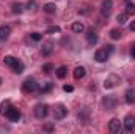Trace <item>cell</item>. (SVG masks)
I'll list each match as a JSON object with an SVG mask.
<instances>
[{
	"instance_id": "obj_7",
	"label": "cell",
	"mask_w": 135,
	"mask_h": 134,
	"mask_svg": "<svg viewBox=\"0 0 135 134\" xmlns=\"http://www.w3.org/2000/svg\"><path fill=\"white\" fill-rule=\"evenodd\" d=\"M124 129L127 131V133H131V131H134L135 129V115H126V118H124Z\"/></svg>"
},
{
	"instance_id": "obj_27",
	"label": "cell",
	"mask_w": 135,
	"mask_h": 134,
	"mask_svg": "<svg viewBox=\"0 0 135 134\" xmlns=\"http://www.w3.org/2000/svg\"><path fill=\"white\" fill-rule=\"evenodd\" d=\"M58 32H60V27H58V25H52V27H49V29H47V32H46V33L52 35V33H58Z\"/></svg>"
},
{
	"instance_id": "obj_30",
	"label": "cell",
	"mask_w": 135,
	"mask_h": 134,
	"mask_svg": "<svg viewBox=\"0 0 135 134\" xmlns=\"http://www.w3.org/2000/svg\"><path fill=\"white\" fill-rule=\"evenodd\" d=\"M63 90H65V92H72V90H74V87H72V85H65V87H63Z\"/></svg>"
},
{
	"instance_id": "obj_6",
	"label": "cell",
	"mask_w": 135,
	"mask_h": 134,
	"mask_svg": "<svg viewBox=\"0 0 135 134\" xmlns=\"http://www.w3.org/2000/svg\"><path fill=\"white\" fill-rule=\"evenodd\" d=\"M68 114V109L63 106V104H58L57 107H55V112H54V118L55 120H63L65 117H66Z\"/></svg>"
},
{
	"instance_id": "obj_32",
	"label": "cell",
	"mask_w": 135,
	"mask_h": 134,
	"mask_svg": "<svg viewBox=\"0 0 135 134\" xmlns=\"http://www.w3.org/2000/svg\"><path fill=\"white\" fill-rule=\"evenodd\" d=\"M132 57H134V59H135V46H134V47H132Z\"/></svg>"
},
{
	"instance_id": "obj_1",
	"label": "cell",
	"mask_w": 135,
	"mask_h": 134,
	"mask_svg": "<svg viewBox=\"0 0 135 134\" xmlns=\"http://www.w3.org/2000/svg\"><path fill=\"white\" fill-rule=\"evenodd\" d=\"M112 52H113V46H112V44H108V46H105V47H102V49H98V51H96L94 59H96V62L104 63V62H107V60H108V57H110V54H112Z\"/></svg>"
},
{
	"instance_id": "obj_17",
	"label": "cell",
	"mask_w": 135,
	"mask_h": 134,
	"mask_svg": "<svg viewBox=\"0 0 135 134\" xmlns=\"http://www.w3.org/2000/svg\"><path fill=\"white\" fill-rule=\"evenodd\" d=\"M16 62H17V59H14V57H11V55H6L5 59H3V63L6 65V66L13 68L14 65H16Z\"/></svg>"
},
{
	"instance_id": "obj_13",
	"label": "cell",
	"mask_w": 135,
	"mask_h": 134,
	"mask_svg": "<svg viewBox=\"0 0 135 134\" xmlns=\"http://www.w3.org/2000/svg\"><path fill=\"white\" fill-rule=\"evenodd\" d=\"M126 102L127 104H135V88H131L126 92Z\"/></svg>"
},
{
	"instance_id": "obj_24",
	"label": "cell",
	"mask_w": 135,
	"mask_h": 134,
	"mask_svg": "<svg viewBox=\"0 0 135 134\" xmlns=\"http://www.w3.org/2000/svg\"><path fill=\"white\" fill-rule=\"evenodd\" d=\"M126 14H127V16H129V14H131V16H132V14H135V5L129 3V2L126 3Z\"/></svg>"
},
{
	"instance_id": "obj_26",
	"label": "cell",
	"mask_w": 135,
	"mask_h": 134,
	"mask_svg": "<svg viewBox=\"0 0 135 134\" xmlns=\"http://www.w3.org/2000/svg\"><path fill=\"white\" fill-rule=\"evenodd\" d=\"M110 36H112L113 39H119V38H121V32H119L118 29H113V30L110 32Z\"/></svg>"
},
{
	"instance_id": "obj_22",
	"label": "cell",
	"mask_w": 135,
	"mask_h": 134,
	"mask_svg": "<svg viewBox=\"0 0 135 134\" xmlns=\"http://www.w3.org/2000/svg\"><path fill=\"white\" fill-rule=\"evenodd\" d=\"M22 11H24V5L22 3H14L13 5V13L14 14H21Z\"/></svg>"
},
{
	"instance_id": "obj_25",
	"label": "cell",
	"mask_w": 135,
	"mask_h": 134,
	"mask_svg": "<svg viewBox=\"0 0 135 134\" xmlns=\"http://www.w3.org/2000/svg\"><path fill=\"white\" fill-rule=\"evenodd\" d=\"M8 107H9V101H8V100L3 101V102L0 104V114H2V115H5V114H6V110H8Z\"/></svg>"
},
{
	"instance_id": "obj_16",
	"label": "cell",
	"mask_w": 135,
	"mask_h": 134,
	"mask_svg": "<svg viewBox=\"0 0 135 134\" xmlns=\"http://www.w3.org/2000/svg\"><path fill=\"white\" fill-rule=\"evenodd\" d=\"M86 39H88L90 44H96V43H98V35L94 33L93 30H88V33H86Z\"/></svg>"
},
{
	"instance_id": "obj_19",
	"label": "cell",
	"mask_w": 135,
	"mask_h": 134,
	"mask_svg": "<svg viewBox=\"0 0 135 134\" xmlns=\"http://www.w3.org/2000/svg\"><path fill=\"white\" fill-rule=\"evenodd\" d=\"M72 30H74L75 33H82V32L85 30V25H83L82 22H74V24H72Z\"/></svg>"
},
{
	"instance_id": "obj_4",
	"label": "cell",
	"mask_w": 135,
	"mask_h": 134,
	"mask_svg": "<svg viewBox=\"0 0 135 134\" xmlns=\"http://www.w3.org/2000/svg\"><path fill=\"white\" fill-rule=\"evenodd\" d=\"M47 115V104H36L35 106V117L42 120Z\"/></svg>"
},
{
	"instance_id": "obj_8",
	"label": "cell",
	"mask_w": 135,
	"mask_h": 134,
	"mask_svg": "<svg viewBox=\"0 0 135 134\" xmlns=\"http://www.w3.org/2000/svg\"><path fill=\"white\" fill-rule=\"evenodd\" d=\"M115 106H116V96L115 95H108V96L104 98V107L107 110H113Z\"/></svg>"
},
{
	"instance_id": "obj_12",
	"label": "cell",
	"mask_w": 135,
	"mask_h": 134,
	"mask_svg": "<svg viewBox=\"0 0 135 134\" xmlns=\"http://www.w3.org/2000/svg\"><path fill=\"white\" fill-rule=\"evenodd\" d=\"M52 49H54V43H52L50 39L46 41V43L42 44V49H41V51H42V55H49V54L52 52Z\"/></svg>"
},
{
	"instance_id": "obj_9",
	"label": "cell",
	"mask_w": 135,
	"mask_h": 134,
	"mask_svg": "<svg viewBox=\"0 0 135 134\" xmlns=\"http://www.w3.org/2000/svg\"><path fill=\"white\" fill-rule=\"evenodd\" d=\"M112 6H113V2H112V0H104V2H102V8H101L102 16L108 17L110 13H112Z\"/></svg>"
},
{
	"instance_id": "obj_28",
	"label": "cell",
	"mask_w": 135,
	"mask_h": 134,
	"mask_svg": "<svg viewBox=\"0 0 135 134\" xmlns=\"http://www.w3.org/2000/svg\"><path fill=\"white\" fill-rule=\"evenodd\" d=\"M42 71H44V73H52V71H54V65H52V63L44 65V66H42Z\"/></svg>"
},
{
	"instance_id": "obj_5",
	"label": "cell",
	"mask_w": 135,
	"mask_h": 134,
	"mask_svg": "<svg viewBox=\"0 0 135 134\" xmlns=\"http://www.w3.org/2000/svg\"><path fill=\"white\" fill-rule=\"evenodd\" d=\"M119 82H121V77L116 76V74H112V76H108V79L104 82V88H113V87L118 85Z\"/></svg>"
},
{
	"instance_id": "obj_15",
	"label": "cell",
	"mask_w": 135,
	"mask_h": 134,
	"mask_svg": "<svg viewBox=\"0 0 135 134\" xmlns=\"http://www.w3.org/2000/svg\"><path fill=\"white\" fill-rule=\"evenodd\" d=\"M83 76H85V68L83 66H77L75 69H74V79H75V81L82 79Z\"/></svg>"
},
{
	"instance_id": "obj_14",
	"label": "cell",
	"mask_w": 135,
	"mask_h": 134,
	"mask_svg": "<svg viewBox=\"0 0 135 134\" xmlns=\"http://www.w3.org/2000/svg\"><path fill=\"white\" fill-rule=\"evenodd\" d=\"M52 87H54L52 82H44V84L39 85V93H49L52 90Z\"/></svg>"
},
{
	"instance_id": "obj_11",
	"label": "cell",
	"mask_w": 135,
	"mask_h": 134,
	"mask_svg": "<svg viewBox=\"0 0 135 134\" xmlns=\"http://www.w3.org/2000/svg\"><path fill=\"white\" fill-rule=\"evenodd\" d=\"M9 33H11V29H9L8 25H0V41L8 39Z\"/></svg>"
},
{
	"instance_id": "obj_33",
	"label": "cell",
	"mask_w": 135,
	"mask_h": 134,
	"mask_svg": "<svg viewBox=\"0 0 135 134\" xmlns=\"http://www.w3.org/2000/svg\"><path fill=\"white\" fill-rule=\"evenodd\" d=\"M2 82H3V81H2V77H0V85H2Z\"/></svg>"
},
{
	"instance_id": "obj_2",
	"label": "cell",
	"mask_w": 135,
	"mask_h": 134,
	"mask_svg": "<svg viewBox=\"0 0 135 134\" xmlns=\"http://www.w3.org/2000/svg\"><path fill=\"white\" fill-rule=\"evenodd\" d=\"M5 117L9 120V122H19V118H21V112H19V109L17 107H13V106H9L8 107V110H6V114H5Z\"/></svg>"
},
{
	"instance_id": "obj_20",
	"label": "cell",
	"mask_w": 135,
	"mask_h": 134,
	"mask_svg": "<svg viewBox=\"0 0 135 134\" xmlns=\"http://www.w3.org/2000/svg\"><path fill=\"white\" fill-rule=\"evenodd\" d=\"M11 69H13V73H16V74H21V73L24 71V63L17 60V62H16V65L11 68Z\"/></svg>"
},
{
	"instance_id": "obj_23",
	"label": "cell",
	"mask_w": 135,
	"mask_h": 134,
	"mask_svg": "<svg viewBox=\"0 0 135 134\" xmlns=\"http://www.w3.org/2000/svg\"><path fill=\"white\" fill-rule=\"evenodd\" d=\"M116 21H118L121 25L126 24V22H127V14H126V13H119V14L116 16Z\"/></svg>"
},
{
	"instance_id": "obj_21",
	"label": "cell",
	"mask_w": 135,
	"mask_h": 134,
	"mask_svg": "<svg viewBox=\"0 0 135 134\" xmlns=\"http://www.w3.org/2000/svg\"><path fill=\"white\" fill-rule=\"evenodd\" d=\"M68 74V68L66 66H60L58 69H57V77L58 79H65Z\"/></svg>"
},
{
	"instance_id": "obj_10",
	"label": "cell",
	"mask_w": 135,
	"mask_h": 134,
	"mask_svg": "<svg viewBox=\"0 0 135 134\" xmlns=\"http://www.w3.org/2000/svg\"><path fill=\"white\" fill-rule=\"evenodd\" d=\"M108 129H110L112 133H119V131H121V122H119L118 118H112V120L108 122Z\"/></svg>"
},
{
	"instance_id": "obj_18",
	"label": "cell",
	"mask_w": 135,
	"mask_h": 134,
	"mask_svg": "<svg viewBox=\"0 0 135 134\" xmlns=\"http://www.w3.org/2000/svg\"><path fill=\"white\" fill-rule=\"evenodd\" d=\"M42 10H44L46 13L52 14V13H55V11H57V5H55V3H46V5L42 6Z\"/></svg>"
},
{
	"instance_id": "obj_31",
	"label": "cell",
	"mask_w": 135,
	"mask_h": 134,
	"mask_svg": "<svg viewBox=\"0 0 135 134\" xmlns=\"http://www.w3.org/2000/svg\"><path fill=\"white\" fill-rule=\"evenodd\" d=\"M131 30H132V32H135V21H132V22H131Z\"/></svg>"
},
{
	"instance_id": "obj_29",
	"label": "cell",
	"mask_w": 135,
	"mask_h": 134,
	"mask_svg": "<svg viewBox=\"0 0 135 134\" xmlns=\"http://www.w3.org/2000/svg\"><path fill=\"white\" fill-rule=\"evenodd\" d=\"M30 38H32L33 41H41L42 35H41V33H36V32H35V33H32V35H30Z\"/></svg>"
},
{
	"instance_id": "obj_3",
	"label": "cell",
	"mask_w": 135,
	"mask_h": 134,
	"mask_svg": "<svg viewBox=\"0 0 135 134\" xmlns=\"http://www.w3.org/2000/svg\"><path fill=\"white\" fill-rule=\"evenodd\" d=\"M22 90H24V93H32V92H35V90H38V84H36V81H35L33 77L25 79V82L22 84Z\"/></svg>"
}]
</instances>
